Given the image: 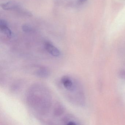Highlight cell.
I'll list each match as a JSON object with an SVG mask.
<instances>
[{"mask_svg":"<svg viewBox=\"0 0 125 125\" xmlns=\"http://www.w3.org/2000/svg\"><path fill=\"white\" fill-rule=\"evenodd\" d=\"M0 29L8 38L11 37L12 32L8 27L7 22L5 20H0Z\"/></svg>","mask_w":125,"mask_h":125,"instance_id":"277c9868","label":"cell"},{"mask_svg":"<svg viewBox=\"0 0 125 125\" xmlns=\"http://www.w3.org/2000/svg\"><path fill=\"white\" fill-rule=\"evenodd\" d=\"M63 112V109L61 106H58L55 108L54 114L55 116H58L61 115Z\"/></svg>","mask_w":125,"mask_h":125,"instance_id":"52a82bcc","label":"cell"},{"mask_svg":"<svg viewBox=\"0 0 125 125\" xmlns=\"http://www.w3.org/2000/svg\"><path fill=\"white\" fill-rule=\"evenodd\" d=\"M61 82L64 87L69 91H73L75 87L71 79L67 76H65L61 79Z\"/></svg>","mask_w":125,"mask_h":125,"instance_id":"6da1fadb","label":"cell"},{"mask_svg":"<svg viewBox=\"0 0 125 125\" xmlns=\"http://www.w3.org/2000/svg\"><path fill=\"white\" fill-rule=\"evenodd\" d=\"M79 0L80 2H84V1L86 0Z\"/></svg>","mask_w":125,"mask_h":125,"instance_id":"9c48e42d","label":"cell"},{"mask_svg":"<svg viewBox=\"0 0 125 125\" xmlns=\"http://www.w3.org/2000/svg\"><path fill=\"white\" fill-rule=\"evenodd\" d=\"M3 9L6 10H12L22 12L23 10L20 8L19 5L13 1H9L1 5Z\"/></svg>","mask_w":125,"mask_h":125,"instance_id":"7a4b0ae2","label":"cell"},{"mask_svg":"<svg viewBox=\"0 0 125 125\" xmlns=\"http://www.w3.org/2000/svg\"><path fill=\"white\" fill-rule=\"evenodd\" d=\"M22 29L24 32L27 33L32 32L33 30L31 25L28 24H24L22 27Z\"/></svg>","mask_w":125,"mask_h":125,"instance_id":"8992f818","label":"cell"},{"mask_svg":"<svg viewBox=\"0 0 125 125\" xmlns=\"http://www.w3.org/2000/svg\"><path fill=\"white\" fill-rule=\"evenodd\" d=\"M45 48L50 54L54 57H58L60 55L61 52L60 50L49 42L46 43Z\"/></svg>","mask_w":125,"mask_h":125,"instance_id":"3957f363","label":"cell"},{"mask_svg":"<svg viewBox=\"0 0 125 125\" xmlns=\"http://www.w3.org/2000/svg\"><path fill=\"white\" fill-rule=\"evenodd\" d=\"M36 74L41 78H46L49 76L50 71L46 67H42L37 71Z\"/></svg>","mask_w":125,"mask_h":125,"instance_id":"5b68a950","label":"cell"},{"mask_svg":"<svg viewBox=\"0 0 125 125\" xmlns=\"http://www.w3.org/2000/svg\"><path fill=\"white\" fill-rule=\"evenodd\" d=\"M66 124L69 125H77V124L74 121H68Z\"/></svg>","mask_w":125,"mask_h":125,"instance_id":"ba28073f","label":"cell"}]
</instances>
